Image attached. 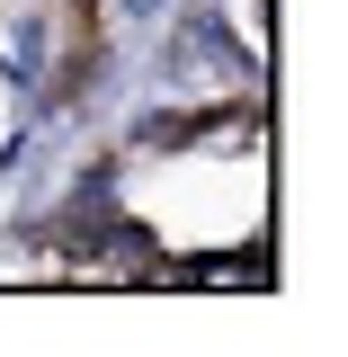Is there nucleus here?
Instances as JSON below:
<instances>
[{
    "label": "nucleus",
    "instance_id": "2",
    "mask_svg": "<svg viewBox=\"0 0 348 357\" xmlns=\"http://www.w3.org/2000/svg\"><path fill=\"white\" fill-rule=\"evenodd\" d=\"M126 9H134V18H143V9H161V0H126Z\"/></svg>",
    "mask_w": 348,
    "mask_h": 357
},
{
    "label": "nucleus",
    "instance_id": "1",
    "mask_svg": "<svg viewBox=\"0 0 348 357\" xmlns=\"http://www.w3.org/2000/svg\"><path fill=\"white\" fill-rule=\"evenodd\" d=\"M170 63H179V72H241V45L223 36V27H206V18H197V27H188V45H179Z\"/></svg>",
    "mask_w": 348,
    "mask_h": 357
}]
</instances>
